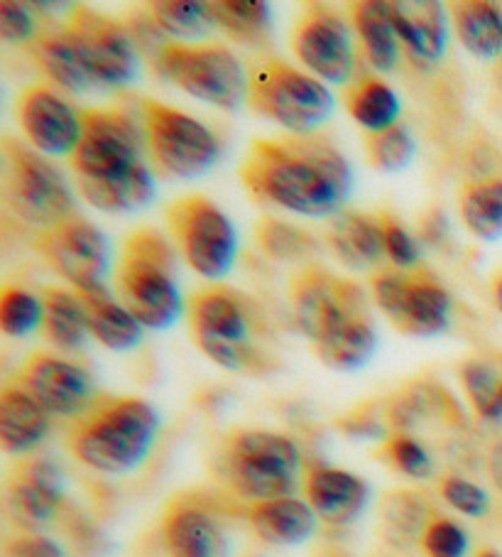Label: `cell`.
Wrapping results in <instances>:
<instances>
[{
	"mask_svg": "<svg viewBox=\"0 0 502 557\" xmlns=\"http://www.w3.org/2000/svg\"><path fill=\"white\" fill-rule=\"evenodd\" d=\"M238 175L260 205L312 219L341 214L353 189L349 158L324 133L258 138L250 143Z\"/></svg>",
	"mask_w": 502,
	"mask_h": 557,
	"instance_id": "1",
	"label": "cell"
},
{
	"mask_svg": "<svg viewBox=\"0 0 502 557\" xmlns=\"http://www.w3.org/2000/svg\"><path fill=\"white\" fill-rule=\"evenodd\" d=\"M287 297L297 330L326 369L359 371L373 359L378 334L361 283L322 263H306L289 277Z\"/></svg>",
	"mask_w": 502,
	"mask_h": 557,
	"instance_id": "2",
	"label": "cell"
},
{
	"mask_svg": "<svg viewBox=\"0 0 502 557\" xmlns=\"http://www.w3.org/2000/svg\"><path fill=\"white\" fill-rule=\"evenodd\" d=\"M160 412L138 396H99L72 420L66 447L74 459L101 474H128L152 453Z\"/></svg>",
	"mask_w": 502,
	"mask_h": 557,
	"instance_id": "3",
	"label": "cell"
},
{
	"mask_svg": "<svg viewBox=\"0 0 502 557\" xmlns=\"http://www.w3.org/2000/svg\"><path fill=\"white\" fill-rule=\"evenodd\" d=\"M113 295L145 330H170L185 312L175 248L158 228L140 226L123 238Z\"/></svg>",
	"mask_w": 502,
	"mask_h": 557,
	"instance_id": "4",
	"label": "cell"
},
{
	"mask_svg": "<svg viewBox=\"0 0 502 557\" xmlns=\"http://www.w3.org/2000/svg\"><path fill=\"white\" fill-rule=\"evenodd\" d=\"M216 474L243 502L294 496L302 474L297 442L273 430H234L216 453Z\"/></svg>",
	"mask_w": 502,
	"mask_h": 557,
	"instance_id": "5",
	"label": "cell"
},
{
	"mask_svg": "<svg viewBox=\"0 0 502 557\" xmlns=\"http://www.w3.org/2000/svg\"><path fill=\"white\" fill-rule=\"evenodd\" d=\"M189 330L199 351L236 373H265L273 359L255 342V310L234 287L211 285L189 295Z\"/></svg>",
	"mask_w": 502,
	"mask_h": 557,
	"instance_id": "6",
	"label": "cell"
},
{
	"mask_svg": "<svg viewBox=\"0 0 502 557\" xmlns=\"http://www.w3.org/2000/svg\"><path fill=\"white\" fill-rule=\"evenodd\" d=\"M248 109L292 136H312L334 113L328 86L283 60H265L248 74Z\"/></svg>",
	"mask_w": 502,
	"mask_h": 557,
	"instance_id": "7",
	"label": "cell"
},
{
	"mask_svg": "<svg viewBox=\"0 0 502 557\" xmlns=\"http://www.w3.org/2000/svg\"><path fill=\"white\" fill-rule=\"evenodd\" d=\"M154 70L194 99L224 111L248 101V74L238 57L218 42H162L154 50Z\"/></svg>",
	"mask_w": 502,
	"mask_h": 557,
	"instance_id": "8",
	"label": "cell"
},
{
	"mask_svg": "<svg viewBox=\"0 0 502 557\" xmlns=\"http://www.w3.org/2000/svg\"><path fill=\"white\" fill-rule=\"evenodd\" d=\"M138 106L145 146L160 175L194 180L216 165L221 146L209 126L158 99H140Z\"/></svg>",
	"mask_w": 502,
	"mask_h": 557,
	"instance_id": "9",
	"label": "cell"
},
{
	"mask_svg": "<svg viewBox=\"0 0 502 557\" xmlns=\"http://www.w3.org/2000/svg\"><path fill=\"white\" fill-rule=\"evenodd\" d=\"M3 195L27 224L50 228L76 214L72 187L40 150L11 136L3 138Z\"/></svg>",
	"mask_w": 502,
	"mask_h": 557,
	"instance_id": "10",
	"label": "cell"
},
{
	"mask_svg": "<svg viewBox=\"0 0 502 557\" xmlns=\"http://www.w3.org/2000/svg\"><path fill=\"white\" fill-rule=\"evenodd\" d=\"M371 293L375 307L400 334L429 339L449 330L453 312L451 293L424 265L412 271L378 268L371 275Z\"/></svg>",
	"mask_w": 502,
	"mask_h": 557,
	"instance_id": "11",
	"label": "cell"
},
{
	"mask_svg": "<svg viewBox=\"0 0 502 557\" xmlns=\"http://www.w3.org/2000/svg\"><path fill=\"white\" fill-rule=\"evenodd\" d=\"M167 228L185 263L206 281H221L238 258V234L214 199L206 195H185L164 211Z\"/></svg>",
	"mask_w": 502,
	"mask_h": 557,
	"instance_id": "12",
	"label": "cell"
},
{
	"mask_svg": "<svg viewBox=\"0 0 502 557\" xmlns=\"http://www.w3.org/2000/svg\"><path fill=\"white\" fill-rule=\"evenodd\" d=\"M145 133L123 109H84L81 138L70 156L74 182H109L145 168Z\"/></svg>",
	"mask_w": 502,
	"mask_h": 557,
	"instance_id": "13",
	"label": "cell"
},
{
	"mask_svg": "<svg viewBox=\"0 0 502 557\" xmlns=\"http://www.w3.org/2000/svg\"><path fill=\"white\" fill-rule=\"evenodd\" d=\"M86 62L96 91H121L140 74V54L128 25L86 5H76L64 21Z\"/></svg>",
	"mask_w": 502,
	"mask_h": 557,
	"instance_id": "14",
	"label": "cell"
},
{
	"mask_svg": "<svg viewBox=\"0 0 502 557\" xmlns=\"http://www.w3.org/2000/svg\"><path fill=\"white\" fill-rule=\"evenodd\" d=\"M35 251L74 290L103 285L111 268V244L93 221L74 214L35 238Z\"/></svg>",
	"mask_w": 502,
	"mask_h": 557,
	"instance_id": "15",
	"label": "cell"
},
{
	"mask_svg": "<svg viewBox=\"0 0 502 557\" xmlns=\"http://www.w3.org/2000/svg\"><path fill=\"white\" fill-rule=\"evenodd\" d=\"M292 52L316 79L346 84L355 74V42L349 23L326 5H306L292 27Z\"/></svg>",
	"mask_w": 502,
	"mask_h": 557,
	"instance_id": "16",
	"label": "cell"
},
{
	"mask_svg": "<svg viewBox=\"0 0 502 557\" xmlns=\"http://www.w3.org/2000/svg\"><path fill=\"white\" fill-rule=\"evenodd\" d=\"M15 383L52 418H79L99 398L89 371L50 351L30 354L17 371Z\"/></svg>",
	"mask_w": 502,
	"mask_h": 557,
	"instance_id": "17",
	"label": "cell"
},
{
	"mask_svg": "<svg viewBox=\"0 0 502 557\" xmlns=\"http://www.w3.org/2000/svg\"><path fill=\"white\" fill-rule=\"evenodd\" d=\"M15 119L35 150L70 158L81 138V111L47 84L25 86L15 101Z\"/></svg>",
	"mask_w": 502,
	"mask_h": 557,
	"instance_id": "18",
	"label": "cell"
},
{
	"mask_svg": "<svg viewBox=\"0 0 502 557\" xmlns=\"http://www.w3.org/2000/svg\"><path fill=\"white\" fill-rule=\"evenodd\" d=\"M160 535L167 557H234L226 525L199 498H172L162 513Z\"/></svg>",
	"mask_w": 502,
	"mask_h": 557,
	"instance_id": "19",
	"label": "cell"
},
{
	"mask_svg": "<svg viewBox=\"0 0 502 557\" xmlns=\"http://www.w3.org/2000/svg\"><path fill=\"white\" fill-rule=\"evenodd\" d=\"M8 511L23 528H42L64 513V476L50 457H23L8 479Z\"/></svg>",
	"mask_w": 502,
	"mask_h": 557,
	"instance_id": "20",
	"label": "cell"
},
{
	"mask_svg": "<svg viewBox=\"0 0 502 557\" xmlns=\"http://www.w3.org/2000/svg\"><path fill=\"white\" fill-rule=\"evenodd\" d=\"M304 498L328 525H351L371 504V486L363 476L339 467L309 465L304 472Z\"/></svg>",
	"mask_w": 502,
	"mask_h": 557,
	"instance_id": "21",
	"label": "cell"
},
{
	"mask_svg": "<svg viewBox=\"0 0 502 557\" xmlns=\"http://www.w3.org/2000/svg\"><path fill=\"white\" fill-rule=\"evenodd\" d=\"M326 244L341 265L351 271L378 268L385 256L382 221L378 214L365 211H341L326 228Z\"/></svg>",
	"mask_w": 502,
	"mask_h": 557,
	"instance_id": "22",
	"label": "cell"
},
{
	"mask_svg": "<svg viewBox=\"0 0 502 557\" xmlns=\"http://www.w3.org/2000/svg\"><path fill=\"white\" fill-rule=\"evenodd\" d=\"M52 428V416L30 393L11 383L0 393V447L11 457L30 455Z\"/></svg>",
	"mask_w": 502,
	"mask_h": 557,
	"instance_id": "23",
	"label": "cell"
},
{
	"mask_svg": "<svg viewBox=\"0 0 502 557\" xmlns=\"http://www.w3.org/2000/svg\"><path fill=\"white\" fill-rule=\"evenodd\" d=\"M248 521L260 541L275 547H294L316 533L318 516L297 496L258 502L248 508Z\"/></svg>",
	"mask_w": 502,
	"mask_h": 557,
	"instance_id": "24",
	"label": "cell"
},
{
	"mask_svg": "<svg viewBox=\"0 0 502 557\" xmlns=\"http://www.w3.org/2000/svg\"><path fill=\"white\" fill-rule=\"evenodd\" d=\"M81 297L86 320H89V334L111 351H130L142 342L145 326L125 310L118 297L105 285L74 290Z\"/></svg>",
	"mask_w": 502,
	"mask_h": 557,
	"instance_id": "25",
	"label": "cell"
},
{
	"mask_svg": "<svg viewBox=\"0 0 502 557\" xmlns=\"http://www.w3.org/2000/svg\"><path fill=\"white\" fill-rule=\"evenodd\" d=\"M398 40L419 60L437 62L447 50L449 25L441 3H388Z\"/></svg>",
	"mask_w": 502,
	"mask_h": 557,
	"instance_id": "26",
	"label": "cell"
},
{
	"mask_svg": "<svg viewBox=\"0 0 502 557\" xmlns=\"http://www.w3.org/2000/svg\"><path fill=\"white\" fill-rule=\"evenodd\" d=\"M30 54L35 57L37 66L45 72L47 79H52L62 89L74 94L96 91L79 47H76L74 37L66 30L64 23L50 27V30L37 33Z\"/></svg>",
	"mask_w": 502,
	"mask_h": 557,
	"instance_id": "27",
	"label": "cell"
},
{
	"mask_svg": "<svg viewBox=\"0 0 502 557\" xmlns=\"http://www.w3.org/2000/svg\"><path fill=\"white\" fill-rule=\"evenodd\" d=\"M42 300V337L60 351H76L89 337V320L81 297L64 287L45 285L40 287Z\"/></svg>",
	"mask_w": 502,
	"mask_h": 557,
	"instance_id": "28",
	"label": "cell"
},
{
	"mask_svg": "<svg viewBox=\"0 0 502 557\" xmlns=\"http://www.w3.org/2000/svg\"><path fill=\"white\" fill-rule=\"evenodd\" d=\"M349 13L368 62L378 72H392L400 60V40L392 27L390 5L380 0H361L349 5Z\"/></svg>",
	"mask_w": 502,
	"mask_h": 557,
	"instance_id": "29",
	"label": "cell"
},
{
	"mask_svg": "<svg viewBox=\"0 0 502 557\" xmlns=\"http://www.w3.org/2000/svg\"><path fill=\"white\" fill-rule=\"evenodd\" d=\"M453 30L468 54L478 60L502 57V11L486 0H466L451 5Z\"/></svg>",
	"mask_w": 502,
	"mask_h": 557,
	"instance_id": "30",
	"label": "cell"
},
{
	"mask_svg": "<svg viewBox=\"0 0 502 557\" xmlns=\"http://www.w3.org/2000/svg\"><path fill=\"white\" fill-rule=\"evenodd\" d=\"M349 116L368 133H378L400 123V96L380 76H361L343 91Z\"/></svg>",
	"mask_w": 502,
	"mask_h": 557,
	"instance_id": "31",
	"label": "cell"
},
{
	"mask_svg": "<svg viewBox=\"0 0 502 557\" xmlns=\"http://www.w3.org/2000/svg\"><path fill=\"white\" fill-rule=\"evenodd\" d=\"M463 226L480 242L502 236V175H486L463 185L459 195Z\"/></svg>",
	"mask_w": 502,
	"mask_h": 557,
	"instance_id": "32",
	"label": "cell"
},
{
	"mask_svg": "<svg viewBox=\"0 0 502 557\" xmlns=\"http://www.w3.org/2000/svg\"><path fill=\"white\" fill-rule=\"evenodd\" d=\"M81 199L93 209L121 214V211H138L148 207L158 195L152 172L148 165L130 172V175L109 182H76Z\"/></svg>",
	"mask_w": 502,
	"mask_h": 557,
	"instance_id": "33",
	"label": "cell"
},
{
	"mask_svg": "<svg viewBox=\"0 0 502 557\" xmlns=\"http://www.w3.org/2000/svg\"><path fill=\"white\" fill-rule=\"evenodd\" d=\"M459 379L473 412L486 422H502V354L466 359Z\"/></svg>",
	"mask_w": 502,
	"mask_h": 557,
	"instance_id": "34",
	"label": "cell"
},
{
	"mask_svg": "<svg viewBox=\"0 0 502 557\" xmlns=\"http://www.w3.org/2000/svg\"><path fill=\"white\" fill-rule=\"evenodd\" d=\"M150 21L158 25L162 35L172 37V42L197 45L216 30L211 3H199V0H162V3H152Z\"/></svg>",
	"mask_w": 502,
	"mask_h": 557,
	"instance_id": "35",
	"label": "cell"
},
{
	"mask_svg": "<svg viewBox=\"0 0 502 557\" xmlns=\"http://www.w3.org/2000/svg\"><path fill=\"white\" fill-rule=\"evenodd\" d=\"M255 242L260 251L283 263H312L318 253V238L304 226L289 224L277 216H260L255 224Z\"/></svg>",
	"mask_w": 502,
	"mask_h": 557,
	"instance_id": "36",
	"label": "cell"
},
{
	"mask_svg": "<svg viewBox=\"0 0 502 557\" xmlns=\"http://www.w3.org/2000/svg\"><path fill=\"white\" fill-rule=\"evenodd\" d=\"M211 13L218 30H224L236 42L260 45L273 30V8L260 0H218L211 3Z\"/></svg>",
	"mask_w": 502,
	"mask_h": 557,
	"instance_id": "37",
	"label": "cell"
},
{
	"mask_svg": "<svg viewBox=\"0 0 502 557\" xmlns=\"http://www.w3.org/2000/svg\"><path fill=\"white\" fill-rule=\"evenodd\" d=\"M431 516L429 504L414 492H394L382 502V528L392 545L410 547L414 541H422Z\"/></svg>",
	"mask_w": 502,
	"mask_h": 557,
	"instance_id": "38",
	"label": "cell"
},
{
	"mask_svg": "<svg viewBox=\"0 0 502 557\" xmlns=\"http://www.w3.org/2000/svg\"><path fill=\"white\" fill-rule=\"evenodd\" d=\"M453 408V400L437 386H414L404 388L398 398L390 403V422L400 432L414 428L419 420L431 416H443Z\"/></svg>",
	"mask_w": 502,
	"mask_h": 557,
	"instance_id": "39",
	"label": "cell"
},
{
	"mask_svg": "<svg viewBox=\"0 0 502 557\" xmlns=\"http://www.w3.org/2000/svg\"><path fill=\"white\" fill-rule=\"evenodd\" d=\"M365 156L380 172H402L410 168L414 158L412 133L398 123L378 133H365Z\"/></svg>",
	"mask_w": 502,
	"mask_h": 557,
	"instance_id": "40",
	"label": "cell"
},
{
	"mask_svg": "<svg viewBox=\"0 0 502 557\" xmlns=\"http://www.w3.org/2000/svg\"><path fill=\"white\" fill-rule=\"evenodd\" d=\"M0 326L8 337H27L37 326H42L40 295L27 293L25 287L5 285L0 293Z\"/></svg>",
	"mask_w": 502,
	"mask_h": 557,
	"instance_id": "41",
	"label": "cell"
},
{
	"mask_svg": "<svg viewBox=\"0 0 502 557\" xmlns=\"http://www.w3.org/2000/svg\"><path fill=\"white\" fill-rule=\"evenodd\" d=\"M382 457L392 469L410 479H429L434 474V462L427 447L407 432H394L385 440Z\"/></svg>",
	"mask_w": 502,
	"mask_h": 557,
	"instance_id": "42",
	"label": "cell"
},
{
	"mask_svg": "<svg viewBox=\"0 0 502 557\" xmlns=\"http://www.w3.org/2000/svg\"><path fill=\"white\" fill-rule=\"evenodd\" d=\"M419 547L424 557H466L468 555V533L447 516L434 513L422 533Z\"/></svg>",
	"mask_w": 502,
	"mask_h": 557,
	"instance_id": "43",
	"label": "cell"
},
{
	"mask_svg": "<svg viewBox=\"0 0 502 557\" xmlns=\"http://www.w3.org/2000/svg\"><path fill=\"white\" fill-rule=\"evenodd\" d=\"M382 221V242H385V256L390 258V263L400 271H412L419 265V244L414 238L407 226L402 224L398 216H392L390 211H380Z\"/></svg>",
	"mask_w": 502,
	"mask_h": 557,
	"instance_id": "44",
	"label": "cell"
},
{
	"mask_svg": "<svg viewBox=\"0 0 502 557\" xmlns=\"http://www.w3.org/2000/svg\"><path fill=\"white\" fill-rule=\"evenodd\" d=\"M439 494L453 511L468 518H482L490 511V496L486 488L463 476H443L439 482Z\"/></svg>",
	"mask_w": 502,
	"mask_h": 557,
	"instance_id": "45",
	"label": "cell"
},
{
	"mask_svg": "<svg viewBox=\"0 0 502 557\" xmlns=\"http://www.w3.org/2000/svg\"><path fill=\"white\" fill-rule=\"evenodd\" d=\"M0 37L13 45L33 42L37 37V25L30 8L13 3V0H3L0 3Z\"/></svg>",
	"mask_w": 502,
	"mask_h": 557,
	"instance_id": "46",
	"label": "cell"
},
{
	"mask_svg": "<svg viewBox=\"0 0 502 557\" xmlns=\"http://www.w3.org/2000/svg\"><path fill=\"white\" fill-rule=\"evenodd\" d=\"M3 557H66L62 545L40 533L17 535L3 547Z\"/></svg>",
	"mask_w": 502,
	"mask_h": 557,
	"instance_id": "47",
	"label": "cell"
},
{
	"mask_svg": "<svg viewBox=\"0 0 502 557\" xmlns=\"http://www.w3.org/2000/svg\"><path fill=\"white\" fill-rule=\"evenodd\" d=\"M341 428L349 432L351 437H365V440H375L382 435V428L378 418L371 416H351L349 420L341 422Z\"/></svg>",
	"mask_w": 502,
	"mask_h": 557,
	"instance_id": "48",
	"label": "cell"
},
{
	"mask_svg": "<svg viewBox=\"0 0 502 557\" xmlns=\"http://www.w3.org/2000/svg\"><path fill=\"white\" fill-rule=\"evenodd\" d=\"M490 474H492V482H495V486L502 492V442H498L490 455Z\"/></svg>",
	"mask_w": 502,
	"mask_h": 557,
	"instance_id": "49",
	"label": "cell"
},
{
	"mask_svg": "<svg viewBox=\"0 0 502 557\" xmlns=\"http://www.w3.org/2000/svg\"><path fill=\"white\" fill-rule=\"evenodd\" d=\"M490 293H492V305H495V310L502 314V268H498V273L492 275Z\"/></svg>",
	"mask_w": 502,
	"mask_h": 557,
	"instance_id": "50",
	"label": "cell"
},
{
	"mask_svg": "<svg viewBox=\"0 0 502 557\" xmlns=\"http://www.w3.org/2000/svg\"><path fill=\"white\" fill-rule=\"evenodd\" d=\"M476 557H502V555L498 550H492V547H480Z\"/></svg>",
	"mask_w": 502,
	"mask_h": 557,
	"instance_id": "51",
	"label": "cell"
}]
</instances>
